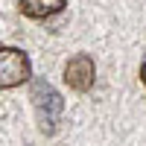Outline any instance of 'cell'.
<instances>
[{
  "label": "cell",
  "mask_w": 146,
  "mask_h": 146,
  "mask_svg": "<svg viewBox=\"0 0 146 146\" xmlns=\"http://www.w3.org/2000/svg\"><path fill=\"white\" fill-rule=\"evenodd\" d=\"M94 79H96V64H94L91 56L79 53V56H73L70 62L64 64V82L70 85V91H79V94L91 91Z\"/></svg>",
  "instance_id": "cell-3"
},
{
  "label": "cell",
  "mask_w": 146,
  "mask_h": 146,
  "mask_svg": "<svg viewBox=\"0 0 146 146\" xmlns=\"http://www.w3.org/2000/svg\"><path fill=\"white\" fill-rule=\"evenodd\" d=\"M67 0H21L18 9L27 18H53L58 12H64Z\"/></svg>",
  "instance_id": "cell-4"
},
{
  "label": "cell",
  "mask_w": 146,
  "mask_h": 146,
  "mask_svg": "<svg viewBox=\"0 0 146 146\" xmlns=\"http://www.w3.org/2000/svg\"><path fill=\"white\" fill-rule=\"evenodd\" d=\"M32 105H35V114H38V123L44 135H56V123H58V114L64 108V100L58 96V91L53 88L50 82L44 79H35L32 82Z\"/></svg>",
  "instance_id": "cell-1"
},
{
  "label": "cell",
  "mask_w": 146,
  "mask_h": 146,
  "mask_svg": "<svg viewBox=\"0 0 146 146\" xmlns=\"http://www.w3.org/2000/svg\"><path fill=\"white\" fill-rule=\"evenodd\" d=\"M140 82H143V88H146V62L140 64Z\"/></svg>",
  "instance_id": "cell-5"
},
{
  "label": "cell",
  "mask_w": 146,
  "mask_h": 146,
  "mask_svg": "<svg viewBox=\"0 0 146 146\" xmlns=\"http://www.w3.org/2000/svg\"><path fill=\"white\" fill-rule=\"evenodd\" d=\"M32 79V62L18 47H0V91L18 88Z\"/></svg>",
  "instance_id": "cell-2"
}]
</instances>
